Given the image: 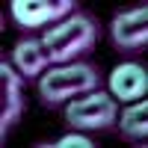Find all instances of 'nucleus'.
<instances>
[{
    "mask_svg": "<svg viewBox=\"0 0 148 148\" xmlns=\"http://www.w3.org/2000/svg\"><path fill=\"white\" fill-rule=\"evenodd\" d=\"M9 12L18 27L33 30V27H45V24L68 18L74 12V0H12Z\"/></svg>",
    "mask_w": 148,
    "mask_h": 148,
    "instance_id": "5",
    "label": "nucleus"
},
{
    "mask_svg": "<svg viewBox=\"0 0 148 148\" xmlns=\"http://www.w3.org/2000/svg\"><path fill=\"white\" fill-rule=\"evenodd\" d=\"M51 148H95V142L86 136L83 130H71V133H65V136H59Z\"/></svg>",
    "mask_w": 148,
    "mask_h": 148,
    "instance_id": "10",
    "label": "nucleus"
},
{
    "mask_svg": "<svg viewBox=\"0 0 148 148\" xmlns=\"http://www.w3.org/2000/svg\"><path fill=\"white\" fill-rule=\"evenodd\" d=\"M12 62H15V68L21 71L24 80H33V77H39V74H45V68H47L51 59H47L45 47H42V39L27 36V39H18V42H15Z\"/></svg>",
    "mask_w": 148,
    "mask_h": 148,
    "instance_id": "8",
    "label": "nucleus"
},
{
    "mask_svg": "<svg viewBox=\"0 0 148 148\" xmlns=\"http://www.w3.org/2000/svg\"><path fill=\"white\" fill-rule=\"evenodd\" d=\"M121 133L133 142H142L148 139V101L139 98L133 101L125 113H121Z\"/></svg>",
    "mask_w": 148,
    "mask_h": 148,
    "instance_id": "9",
    "label": "nucleus"
},
{
    "mask_svg": "<svg viewBox=\"0 0 148 148\" xmlns=\"http://www.w3.org/2000/svg\"><path fill=\"white\" fill-rule=\"evenodd\" d=\"M110 36L125 51H142L148 45V3H136L116 12L110 24Z\"/></svg>",
    "mask_w": 148,
    "mask_h": 148,
    "instance_id": "4",
    "label": "nucleus"
},
{
    "mask_svg": "<svg viewBox=\"0 0 148 148\" xmlns=\"http://www.w3.org/2000/svg\"><path fill=\"white\" fill-rule=\"evenodd\" d=\"M98 36H101V30H98L95 18L80 12V9H74L68 18L53 24L42 36V47H45L51 62L65 65V62H77V56L89 53L98 45Z\"/></svg>",
    "mask_w": 148,
    "mask_h": 148,
    "instance_id": "1",
    "label": "nucleus"
},
{
    "mask_svg": "<svg viewBox=\"0 0 148 148\" xmlns=\"http://www.w3.org/2000/svg\"><path fill=\"white\" fill-rule=\"evenodd\" d=\"M0 77H3V113H0V139H9L12 127L24 116V77L12 62H0Z\"/></svg>",
    "mask_w": 148,
    "mask_h": 148,
    "instance_id": "6",
    "label": "nucleus"
},
{
    "mask_svg": "<svg viewBox=\"0 0 148 148\" xmlns=\"http://www.w3.org/2000/svg\"><path fill=\"white\" fill-rule=\"evenodd\" d=\"M98 89V71L89 62H65L53 65L39 77V95L45 107H56L74 95H86Z\"/></svg>",
    "mask_w": 148,
    "mask_h": 148,
    "instance_id": "2",
    "label": "nucleus"
},
{
    "mask_svg": "<svg viewBox=\"0 0 148 148\" xmlns=\"http://www.w3.org/2000/svg\"><path fill=\"white\" fill-rule=\"evenodd\" d=\"M116 116H119L116 98L101 89L86 92L83 98L65 107V121L71 125V130H107L113 127Z\"/></svg>",
    "mask_w": 148,
    "mask_h": 148,
    "instance_id": "3",
    "label": "nucleus"
},
{
    "mask_svg": "<svg viewBox=\"0 0 148 148\" xmlns=\"http://www.w3.org/2000/svg\"><path fill=\"white\" fill-rule=\"evenodd\" d=\"M148 92V71L145 65L139 62H121L113 68V74H110V95L116 98V101H139V98H145Z\"/></svg>",
    "mask_w": 148,
    "mask_h": 148,
    "instance_id": "7",
    "label": "nucleus"
}]
</instances>
